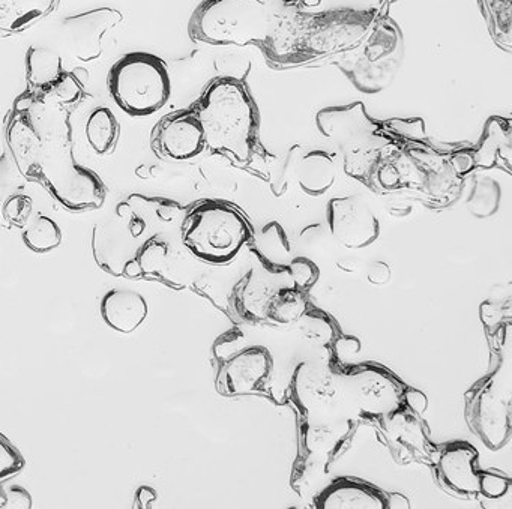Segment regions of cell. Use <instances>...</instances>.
<instances>
[{
    "instance_id": "9c48e42d",
    "label": "cell",
    "mask_w": 512,
    "mask_h": 509,
    "mask_svg": "<svg viewBox=\"0 0 512 509\" xmlns=\"http://www.w3.org/2000/svg\"><path fill=\"white\" fill-rule=\"evenodd\" d=\"M326 218L332 236L343 247L361 250L370 247L379 238V220L362 197H335L329 200Z\"/></svg>"
},
{
    "instance_id": "cb8c5ba5",
    "label": "cell",
    "mask_w": 512,
    "mask_h": 509,
    "mask_svg": "<svg viewBox=\"0 0 512 509\" xmlns=\"http://www.w3.org/2000/svg\"><path fill=\"white\" fill-rule=\"evenodd\" d=\"M118 119L107 107H98L89 116L86 124V137L97 154L107 155L115 151L119 139Z\"/></svg>"
},
{
    "instance_id": "7a4b0ae2",
    "label": "cell",
    "mask_w": 512,
    "mask_h": 509,
    "mask_svg": "<svg viewBox=\"0 0 512 509\" xmlns=\"http://www.w3.org/2000/svg\"><path fill=\"white\" fill-rule=\"evenodd\" d=\"M181 211V206L172 200L142 194H133L118 203L113 215L94 229L92 250L98 266L115 277H124L137 251L154 235V224L161 218L173 223Z\"/></svg>"
},
{
    "instance_id": "836d02e7",
    "label": "cell",
    "mask_w": 512,
    "mask_h": 509,
    "mask_svg": "<svg viewBox=\"0 0 512 509\" xmlns=\"http://www.w3.org/2000/svg\"><path fill=\"white\" fill-rule=\"evenodd\" d=\"M479 478V493L488 499H497V497L505 496L506 491L509 490V478L499 475V473L484 472L478 470Z\"/></svg>"
},
{
    "instance_id": "ffe728a7",
    "label": "cell",
    "mask_w": 512,
    "mask_h": 509,
    "mask_svg": "<svg viewBox=\"0 0 512 509\" xmlns=\"http://www.w3.org/2000/svg\"><path fill=\"white\" fill-rule=\"evenodd\" d=\"M512 125L509 119L491 118L485 124L481 142L476 146L473 161L475 166L493 167L496 164L506 169L511 167L512 158Z\"/></svg>"
},
{
    "instance_id": "ac0fdd59",
    "label": "cell",
    "mask_w": 512,
    "mask_h": 509,
    "mask_svg": "<svg viewBox=\"0 0 512 509\" xmlns=\"http://www.w3.org/2000/svg\"><path fill=\"white\" fill-rule=\"evenodd\" d=\"M101 316L110 328L122 334H131L148 317V302L134 290L115 289L104 296Z\"/></svg>"
},
{
    "instance_id": "52a82bcc",
    "label": "cell",
    "mask_w": 512,
    "mask_h": 509,
    "mask_svg": "<svg viewBox=\"0 0 512 509\" xmlns=\"http://www.w3.org/2000/svg\"><path fill=\"white\" fill-rule=\"evenodd\" d=\"M269 26L263 0H205L194 13L190 34L209 44H247L262 40Z\"/></svg>"
},
{
    "instance_id": "74e56055",
    "label": "cell",
    "mask_w": 512,
    "mask_h": 509,
    "mask_svg": "<svg viewBox=\"0 0 512 509\" xmlns=\"http://www.w3.org/2000/svg\"><path fill=\"white\" fill-rule=\"evenodd\" d=\"M367 280L376 286L388 283L391 280V268L385 262H373L367 269Z\"/></svg>"
},
{
    "instance_id": "484cf974",
    "label": "cell",
    "mask_w": 512,
    "mask_h": 509,
    "mask_svg": "<svg viewBox=\"0 0 512 509\" xmlns=\"http://www.w3.org/2000/svg\"><path fill=\"white\" fill-rule=\"evenodd\" d=\"M500 200H502V191L499 184L494 179L481 176L475 179L467 199V209L476 218L493 217L499 211Z\"/></svg>"
},
{
    "instance_id": "d4e9b609",
    "label": "cell",
    "mask_w": 512,
    "mask_h": 509,
    "mask_svg": "<svg viewBox=\"0 0 512 509\" xmlns=\"http://www.w3.org/2000/svg\"><path fill=\"white\" fill-rule=\"evenodd\" d=\"M308 310L307 299L298 289H280L266 302L265 316L278 325L298 322Z\"/></svg>"
},
{
    "instance_id": "e0dca14e",
    "label": "cell",
    "mask_w": 512,
    "mask_h": 509,
    "mask_svg": "<svg viewBox=\"0 0 512 509\" xmlns=\"http://www.w3.org/2000/svg\"><path fill=\"white\" fill-rule=\"evenodd\" d=\"M319 509H386L388 494L356 479H337L316 500Z\"/></svg>"
},
{
    "instance_id": "f1b7e54d",
    "label": "cell",
    "mask_w": 512,
    "mask_h": 509,
    "mask_svg": "<svg viewBox=\"0 0 512 509\" xmlns=\"http://www.w3.org/2000/svg\"><path fill=\"white\" fill-rule=\"evenodd\" d=\"M260 248L263 250V256L269 260L271 265H283L284 260L289 257L290 248L280 224L269 223L263 229L262 235H260Z\"/></svg>"
},
{
    "instance_id": "8d00e7d4",
    "label": "cell",
    "mask_w": 512,
    "mask_h": 509,
    "mask_svg": "<svg viewBox=\"0 0 512 509\" xmlns=\"http://www.w3.org/2000/svg\"><path fill=\"white\" fill-rule=\"evenodd\" d=\"M334 349L337 358L340 359L341 362H346L352 359L353 356L358 355L359 350H361V343H359L358 338L346 335V337L335 340Z\"/></svg>"
},
{
    "instance_id": "44dd1931",
    "label": "cell",
    "mask_w": 512,
    "mask_h": 509,
    "mask_svg": "<svg viewBox=\"0 0 512 509\" xmlns=\"http://www.w3.org/2000/svg\"><path fill=\"white\" fill-rule=\"evenodd\" d=\"M56 0H0V37L20 34L49 16Z\"/></svg>"
},
{
    "instance_id": "4dcf8cb0",
    "label": "cell",
    "mask_w": 512,
    "mask_h": 509,
    "mask_svg": "<svg viewBox=\"0 0 512 509\" xmlns=\"http://www.w3.org/2000/svg\"><path fill=\"white\" fill-rule=\"evenodd\" d=\"M298 322H301V332L307 340L319 344L334 340V323L323 311L307 310Z\"/></svg>"
},
{
    "instance_id": "5b68a950",
    "label": "cell",
    "mask_w": 512,
    "mask_h": 509,
    "mask_svg": "<svg viewBox=\"0 0 512 509\" xmlns=\"http://www.w3.org/2000/svg\"><path fill=\"white\" fill-rule=\"evenodd\" d=\"M248 226L242 215L226 203H197L182 223V244L197 259L223 265L244 247Z\"/></svg>"
},
{
    "instance_id": "e575fe53",
    "label": "cell",
    "mask_w": 512,
    "mask_h": 509,
    "mask_svg": "<svg viewBox=\"0 0 512 509\" xmlns=\"http://www.w3.org/2000/svg\"><path fill=\"white\" fill-rule=\"evenodd\" d=\"M32 499L19 485H0V508H31Z\"/></svg>"
},
{
    "instance_id": "f546056e",
    "label": "cell",
    "mask_w": 512,
    "mask_h": 509,
    "mask_svg": "<svg viewBox=\"0 0 512 509\" xmlns=\"http://www.w3.org/2000/svg\"><path fill=\"white\" fill-rule=\"evenodd\" d=\"M40 94L44 95L47 100L53 101V103L61 104V106L70 107L71 109V107L79 104L82 98L85 97V88H83L82 83L77 80L73 73L65 71L61 79L52 88L46 89V91L40 92Z\"/></svg>"
},
{
    "instance_id": "83f0119b",
    "label": "cell",
    "mask_w": 512,
    "mask_h": 509,
    "mask_svg": "<svg viewBox=\"0 0 512 509\" xmlns=\"http://www.w3.org/2000/svg\"><path fill=\"white\" fill-rule=\"evenodd\" d=\"M481 4L494 41L500 47L511 50L512 0H481Z\"/></svg>"
},
{
    "instance_id": "7402d4cb",
    "label": "cell",
    "mask_w": 512,
    "mask_h": 509,
    "mask_svg": "<svg viewBox=\"0 0 512 509\" xmlns=\"http://www.w3.org/2000/svg\"><path fill=\"white\" fill-rule=\"evenodd\" d=\"M298 182L308 196H323L335 182V163L328 152L314 149L298 164Z\"/></svg>"
},
{
    "instance_id": "9a60e30c",
    "label": "cell",
    "mask_w": 512,
    "mask_h": 509,
    "mask_svg": "<svg viewBox=\"0 0 512 509\" xmlns=\"http://www.w3.org/2000/svg\"><path fill=\"white\" fill-rule=\"evenodd\" d=\"M478 451L467 442L448 443L436 460V473L440 484L460 496L479 493L478 470L475 461Z\"/></svg>"
},
{
    "instance_id": "4316f807",
    "label": "cell",
    "mask_w": 512,
    "mask_h": 509,
    "mask_svg": "<svg viewBox=\"0 0 512 509\" xmlns=\"http://www.w3.org/2000/svg\"><path fill=\"white\" fill-rule=\"evenodd\" d=\"M23 241L35 253H49L61 245V227L46 215H38L23 232Z\"/></svg>"
},
{
    "instance_id": "1f68e13d",
    "label": "cell",
    "mask_w": 512,
    "mask_h": 509,
    "mask_svg": "<svg viewBox=\"0 0 512 509\" xmlns=\"http://www.w3.org/2000/svg\"><path fill=\"white\" fill-rule=\"evenodd\" d=\"M287 268H289L290 277L298 289H311L319 280V268L307 257H296L287 265Z\"/></svg>"
},
{
    "instance_id": "30bf717a",
    "label": "cell",
    "mask_w": 512,
    "mask_h": 509,
    "mask_svg": "<svg viewBox=\"0 0 512 509\" xmlns=\"http://www.w3.org/2000/svg\"><path fill=\"white\" fill-rule=\"evenodd\" d=\"M350 388L359 409L368 416H385L403 404L406 386L389 371L376 365H359L349 373Z\"/></svg>"
},
{
    "instance_id": "603a6c76",
    "label": "cell",
    "mask_w": 512,
    "mask_h": 509,
    "mask_svg": "<svg viewBox=\"0 0 512 509\" xmlns=\"http://www.w3.org/2000/svg\"><path fill=\"white\" fill-rule=\"evenodd\" d=\"M65 73L61 56L52 50L31 47L26 55L28 91L43 92L52 88Z\"/></svg>"
},
{
    "instance_id": "ba28073f",
    "label": "cell",
    "mask_w": 512,
    "mask_h": 509,
    "mask_svg": "<svg viewBox=\"0 0 512 509\" xmlns=\"http://www.w3.org/2000/svg\"><path fill=\"white\" fill-rule=\"evenodd\" d=\"M466 419L491 451L506 445L511 436V401L497 377H487L467 392Z\"/></svg>"
},
{
    "instance_id": "6da1fadb",
    "label": "cell",
    "mask_w": 512,
    "mask_h": 509,
    "mask_svg": "<svg viewBox=\"0 0 512 509\" xmlns=\"http://www.w3.org/2000/svg\"><path fill=\"white\" fill-rule=\"evenodd\" d=\"M5 139L19 172L70 211L101 208L107 188L74 155L71 109L26 91L5 119Z\"/></svg>"
},
{
    "instance_id": "2e32d148",
    "label": "cell",
    "mask_w": 512,
    "mask_h": 509,
    "mask_svg": "<svg viewBox=\"0 0 512 509\" xmlns=\"http://www.w3.org/2000/svg\"><path fill=\"white\" fill-rule=\"evenodd\" d=\"M419 415L401 404L394 412L383 416L385 434L389 445L394 446V454L404 457L403 461L418 460L431 455V443L428 442L427 430Z\"/></svg>"
},
{
    "instance_id": "f35d334b",
    "label": "cell",
    "mask_w": 512,
    "mask_h": 509,
    "mask_svg": "<svg viewBox=\"0 0 512 509\" xmlns=\"http://www.w3.org/2000/svg\"><path fill=\"white\" fill-rule=\"evenodd\" d=\"M503 310L496 304L484 302L481 305V319L487 326H496L502 320Z\"/></svg>"
},
{
    "instance_id": "d6986e66",
    "label": "cell",
    "mask_w": 512,
    "mask_h": 509,
    "mask_svg": "<svg viewBox=\"0 0 512 509\" xmlns=\"http://www.w3.org/2000/svg\"><path fill=\"white\" fill-rule=\"evenodd\" d=\"M296 398L305 412L319 410L334 403L338 397V388L326 371L310 364H301L295 371Z\"/></svg>"
},
{
    "instance_id": "7bdbcfd3",
    "label": "cell",
    "mask_w": 512,
    "mask_h": 509,
    "mask_svg": "<svg viewBox=\"0 0 512 509\" xmlns=\"http://www.w3.org/2000/svg\"><path fill=\"white\" fill-rule=\"evenodd\" d=\"M388 508H401V509H409V500L406 499V496L400 493L391 494L388 496Z\"/></svg>"
},
{
    "instance_id": "60d3db41",
    "label": "cell",
    "mask_w": 512,
    "mask_h": 509,
    "mask_svg": "<svg viewBox=\"0 0 512 509\" xmlns=\"http://www.w3.org/2000/svg\"><path fill=\"white\" fill-rule=\"evenodd\" d=\"M452 164H454L455 170H457L460 175L463 173H469L470 170L475 167V161H473V155L469 154H458L452 158Z\"/></svg>"
},
{
    "instance_id": "4fadbf2b",
    "label": "cell",
    "mask_w": 512,
    "mask_h": 509,
    "mask_svg": "<svg viewBox=\"0 0 512 509\" xmlns=\"http://www.w3.org/2000/svg\"><path fill=\"white\" fill-rule=\"evenodd\" d=\"M271 367V355L263 347L241 350L221 368L220 391L230 397L251 394L263 385Z\"/></svg>"
},
{
    "instance_id": "3957f363",
    "label": "cell",
    "mask_w": 512,
    "mask_h": 509,
    "mask_svg": "<svg viewBox=\"0 0 512 509\" xmlns=\"http://www.w3.org/2000/svg\"><path fill=\"white\" fill-rule=\"evenodd\" d=\"M194 115L202 125L206 146L229 152L239 161L250 158L256 142L257 112L241 83L215 80L200 98Z\"/></svg>"
},
{
    "instance_id": "7c38bea8",
    "label": "cell",
    "mask_w": 512,
    "mask_h": 509,
    "mask_svg": "<svg viewBox=\"0 0 512 509\" xmlns=\"http://www.w3.org/2000/svg\"><path fill=\"white\" fill-rule=\"evenodd\" d=\"M152 146L158 155L170 160L196 158L206 146L202 125L194 112L166 116L152 134Z\"/></svg>"
},
{
    "instance_id": "ab89813d",
    "label": "cell",
    "mask_w": 512,
    "mask_h": 509,
    "mask_svg": "<svg viewBox=\"0 0 512 509\" xmlns=\"http://www.w3.org/2000/svg\"><path fill=\"white\" fill-rule=\"evenodd\" d=\"M379 181L385 188H394L400 182V175H398L397 169L394 166L386 164V166L380 167Z\"/></svg>"
},
{
    "instance_id": "8992f818",
    "label": "cell",
    "mask_w": 512,
    "mask_h": 509,
    "mask_svg": "<svg viewBox=\"0 0 512 509\" xmlns=\"http://www.w3.org/2000/svg\"><path fill=\"white\" fill-rule=\"evenodd\" d=\"M109 91L119 109L130 116L154 115L172 92L169 71L158 56L134 52L122 56L109 73Z\"/></svg>"
},
{
    "instance_id": "5bb4252c",
    "label": "cell",
    "mask_w": 512,
    "mask_h": 509,
    "mask_svg": "<svg viewBox=\"0 0 512 509\" xmlns=\"http://www.w3.org/2000/svg\"><path fill=\"white\" fill-rule=\"evenodd\" d=\"M28 179L19 172L11 154L0 155V227L25 229L34 209Z\"/></svg>"
},
{
    "instance_id": "277c9868",
    "label": "cell",
    "mask_w": 512,
    "mask_h": 509,
    "mask_svg": "<svg viewBox=\"0 0 512 509\" xmlns=\"http://www.w3.org/2000/svg\"><path fill=\"white\" fill-rule=\"evenodd\" d=\"M316 122L320 134L337 145L347 175L361 181L370 178L389 140L380 134L364 104L328 107L317 113Z\"/></svg>"
},
{
    "instance_id": "d6a6232c",
    "label": "cell",
    "mask_w": 512,
    "mask_h": 509,
    "mask_svg": "<svg viewBox=\"0 0 512 509\" xmlns=\"http://www.w3.org/2000/svg\"><path fill=\"white\" fill-rule=\"evenodd\" d=\"M25 467V458L0 434V481L11 478Z\"/></svg>"
},
{
    "instance_id": "8fae6325",
    "label": "cell",
    "mask_w": 512,
    "mask_h": 509,
    "mask_svg": "<svg viewBox=\"0 0 512 509\" xmlns=\"http://www.w3.org/2000/svg\"><path fill=\"white\" fill-rule=\"evenodd\" d=\"M124 20L121 11L98 8L68 17L62 23L64 41L74 58L91 62L103 55V38Z\"/></svg>"
},
{
    "instance_id": "d590c367",
    "label": "cell",
    "mask_w": 512,
    "mask_h": 509,
    "mask_svg": "<svg viewBox=\"0 0 512 509\" xmlns=\"http://www.w3.org/2000/svg\"><path fill=\"white\" fill-rule=\"evenodd\" d=\"M401 401L407 409L412 410L416 415H422L427 412L428 409V398L424 392L418 391L415 388H404L403 395H401Z\"/></svg>"
},
{
    "instance_id": "b9f144b4",
    "label": "cell",
    "mask_w": 512,
    "mask_h": 509,
    "mask_svg": "<svg viewBox=\"0 0 512 509\" xmlns=\"http://www.w3.org/2000/svg\"><path fill=\"white\" fill-rule=\"evenodd\" d=\"M157 499V494H155V491L152 490V488L148 487H142L139 490V493H137V503H139L140 508H146V506L149 505V503L154 502V500Z\"/></svg>"
}]
</instances>
